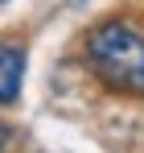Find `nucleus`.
Returning a JSON list of instances; mask_svg holds the SVG:
<instances>
[{
    "instance_id": "obj_4",
    "label": "nucleus",
    "mask_w": 144,
    "mask_h": 153,
    "mask_svg": "<svg viewBox=\"0 0 144 153\" xmlns=\"http://www.w3.org/2000/svg\"><path fill=\"white\" fill-rule=\"evenodd\" d=\"M0 4H4V0H0Z\"/></svg>"
},
{
    "instance_id": "obj_1",
    "label": "nucleus",
    "mask_w": 144,
    "mask_h": 153,
    "mask_svg": "<svg viewBox=\"0 0 144 153\" xmlns=\"http://www.w3.org/2000/svg\"><path fill=\"white\" fill-rule=\"evenodd\" d=\"M87 62L107 87L144 95V29L132 21H103L87 33Z\"/></svg>"
},
{
    "instance_id": "obj_2",
    "label": "nucleus",
    "mask_w": 144,
    "mask_h": 153,
    "mask_svg": "<svg viewBox=\"0 0 144 153\" xmlns=\"http://www.w3.org/2000/svg\"><path fill=\"white\" fill-rule=\"evenodd\" d=\"M21 79H25V46L0 37V103H12L21 95Z\"/></svg>"
},
{
    "instance_id": "obj_3",
    "label": "nucleus",
    "mask_w": 144,
    "mask_h": 153,
    "mask_svg": "<svg viewBox=\"0 0 144 153\" xmlns=\"http://www.w3.org/2000/svg\"><path fill=\"white\" fill-rule=\"evenodd\" d=\"M8 137H12V132H8V128H4V124H0V153H4V149H8Z\"/></svg>"
}]
</instances>
